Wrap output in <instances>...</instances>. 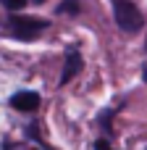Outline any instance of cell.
I'll list each match as a JSON object with an SVG mask.
<instances>
[{"mask_svg": "<svg viewBox=\"0 0 147 150\" xmlns=\"http://www.w3.org/2000/svg\"><path fill=\"white\" fill-rule=\"evenodd\" d=\"M39 95L37 92H32V90H24V92H16L13 98H11V108H16V111H21V113H32V111H37L39 108Z\"/></svg>", "mask_w": 147, "mask_h": 150, "instance_id": "4", "label": "cell"}, {"mask_svg": "<svg viewBox=\"0 0 147 150\" xmlns=\"http://www.w3.org/2000/svg\"><path fill=\"white\" fill-rule=\"evenodd\" d=\"M55 13H71V16H79V13H82V3H79V0H63V3L55 8Z\"/></svg>", "mask_w": 147, "mask_h": 150, "instance_id": "5", "label": "cell"}, {"mask_svg": "<svg viewBox=\"0 0 147 150\" xmlns=\"http://www.w3.org/2000/svg\"><path fill=\"white\" fill-rule=\"evenodd\" d=\"M34 3H45V0H34Z\"/></svg>", "mask_w": 147, "mask_h": 150, "instance_id": "8", "label": "cell"}, {"mask_svg": "<svg viewBox=\"0 0 147 150\" xmlns=\"http://www.w3.org/2000/svg\"><path fill=\"white\" fill-rule=\"evenodd\" d=\"M47 26H50V21H47V18H37V16H11V18L5 21V29H8L16 40H24V42L37 40Z\"/></svg>", "mask_w": 147, "mask_h": 150, "instance_id": "1", "label": "cell"}, {"mask_svg": "<svg viewBox=\"0 0 147 150\" xmlns=\"http://www.w3.org/2000/svg\"><path fill=\"white\" fill-rule=\"evenodd\" d=\"M110 3H113V16H116L118 29H124L126 34H134V32H139L145 26L142 11L132 0H110Z\"/></svg>", "mask_w": 147, "mask_h": 150, "instance_id": "2", "label": "cell"}, {"mask_svg": "<svg viewBox=\"0 0 147 150\" xmlns=\"http://www.w3.org/2000/svg\"><path fill=\"white\" fill-rule=\"evenodd\" d=\"M82 69H84V58H82L79 47H76V45H71V47H68V53H66V58H63V71H60V82H58V84H60V87H63V84H68V82L82 71Z\"/></svg>", "mask_w": 147, "mask_h": 150, "instance_id": "3", "label": "cell"}, {"mask_svg": "<svg viewBox=\"0 0 147 150\" xmlns=\"http://www.w3.org/2000/svg\"><path fill=\"white\" fill-rule=\"evenodd\" d=\"M0 3H3V5H5L11 13H16V11H24L29 0H0Z\"/></svg>", "mask_w": 147, "mask_h": 150, "instance_id": "6", "label": "cell"}, {"mask_svg": "<svg viewBox=\"0 0 147 150\" xmlns=\"http://www.w3.org/2000/svg\"><path fill=\"white\" fill-rule=\"evenodd\" d=\"M95 150H113V148H110L105 140H97V142H95Z\"/></svg>", "mask_w": 147, "mask_h": 150, "instance_id": "7", "label": "cell"}]
</instances>
